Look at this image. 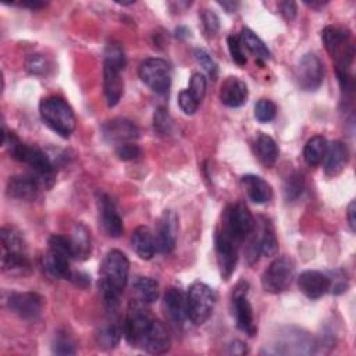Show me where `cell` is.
Instances as JSON below:
<instances>
[{"label":"cell","instance_id":"7c38bea8","mask_svg":"<svg viewBox=\"0 0 356 356\" xmlns=\"http://www.w3.org/2000/svg\"><path fill=\"white\" fill-rule=\"evenodd\" d=\"M7 307L24 320H36L43 309V298L36 292H11L6 299Z\"/></svg>","mask_w":356,"mask_h":356},{"label":"cell","instance_id":"5bb4252c","mask_svg":"<svg viewBox=\"0 0 356 356\" xmlns=\"http://www.w3.org/2000/svg\"><path fill=\"white\" fill-rule=\"evenodd\" d=\"M18 161L28 164L44 186L50 185V181L54 177V164L42 149L38 146L25 145Z\"/></svg>","mask_w":356,"mask_h":356},{"label":"cell","instance_id":"816d5d0a","mask_svg":"<svg viewBox=\"0 0 356 356\" xmlns=\"http://www.w3.org/2000/svg\"><path fill=\"white\" fill-rule=\"evenodd\" d=\"M355 213H356V210H355V200H352V202L349 203V207H348V222H349V227H350L352 231L356 229Z\"/></svg>","mask_w":356,"mask_h":356},{"label":"cell","instance_id":"8d00e7d4","mask_svg":"<svg viewBox=\"0 0 356 356\" xmlns=\"http://www.w3.org/2000/svg\"><path fill=\"white\" fill-rule=\"evenodd\" d=\"M277 114V106L268 99H260L254 106V117L259 122H270Z\"/></svg>","mask_w":356,"mask_h":356},{"label":"cell","instance_id":"4fadbf2b","mask_svg":"<svg viewBox=\"0 0 356 356\" xmlns=\"http://www.w3.org/2000/svg\"><path fill=\"white\" fill-rule=\"evenodd\" d=\"M216 253L221 277L228 280L238 261V242H235L222 228L216 234Z\"/></svg>","mask_w":356,"mask_h":356},{"label":"cell","instance_id":"f907efd6","mask_svg":"<svg viewBox=\"0 0 356 356\" xmlns=\"http://www.w3.org/2000/svg\"><path fill=\"white\" fill-rule=\"evenodd\" d=\"M229 352L234 355H243L248 352V349L242 341H234L229 345Z\"/></svg>","mask_w":356,"mask_h":356},{"label":"cell","instance_id":"8fae6325","mask_svg":"<svg viewBox=\"0 0 356 356\" xmlns=\"http://www.w3.org/2000/svg\"><path fill=\"white\" fill-rule=\"evenodd\" d=\"M324 79V67L314 53L305 54L296 68V81L300 89L312 92L317 90Z\"/></svg>","mask_w":356,"mask_h":356},{"label":"cell","instance_id":"4316f807","mask_svg":"<svg viewBox=\"0 0 356 356\" xmlns=\"http://www.w3.org/2000/svg\"><path fill=\"white\" fill-rule=\"evenodd\" d=\"M131 245H132L134 252L143 260H150L154 256V253L157 252L154 235L145 225L135 228V231L132 232V236H131Z\"/></svg>","mask_w":356,"mask_h":356},{"label":"cell","instance_id":"f546056e","mask_svg":"<svg viewBox=\"0 0 356 356\" xmlns=\"http://www.w3.org/2000/svg\"><path fill=\"white\" fill-rule=\"evenodd\" d=\"M122 324L118 318H113L106 321L96 332V341L103 349H113L118 345L122 337Z\"/></svg>","mask_w":356,"mask_h":356},{"label":"cell","instance_id":"f1b7e54d","mask_svg":"<svg viewBox=\"0 0 356 356\" xmlns=\"http://www.w3.org/2000/svg\"><path fill=\"white\" fill-rule=\"evenodd\" d=\"M1 267L6 274L25 275L31 270L26 250H3Z\"/></svg>","mask_w":356,"mask_h":356},{"label":"cell","instance_id":"d590c367","mask_svg":"<svg viewBox=\"0 0 356 356\" xmlns=\"http://www.w3.org/2000/svg\"><path fill=\"white\" fill-rule=\"evenodd\" d=\"M53 352L56 355H75V342L65 331H58L53 341Z\"/></svg>","mask_w":356,"mask_h":356},{"label":"cell","instance_id":"1f68e13d","mask_svg":"<svg viewBox=\"0 0 356 356\" xmlns=\"http://www.w3.org/2000/svg\"><path fill=\"white\" fill-rule=\"evenodd\" d=\"M241 42L242 44L256 57V60L259 63L266 61L271 57L270 50L267 49V46L264 44V42L249 28H243L241 32Z\"/></svg>","mask_w":356,"mask_h":356},{"label":"cell","instance_id":"60d3db41","mask_svg":"<svg viewBox=\"0 0 356 356\" xmlns=\"http://www.w3.org/2000/svg\"><path fill=\"white\" fill-rule=\"evenodd\" d=\"M25 67L29 74L43 75L49 70V63L42 54H31L25 61Z\"/></svg>","mask_w":356,"mask_h":356},{"label":"cell","instance_id":"7402d4cb","mask_svg":"<svg viewBox=\"0 0 356 356\" xmlns=\"http://www.w3.org/2000/svg\"><path fill=\"white\" fill-rule=\"evenodd\" d=\"M121 67L106 61L103 63V89L108 107L117 106L122 96L124 81L121 78Z\"/></svg>","mask_w":356,"mask_h":356},{"label":"cell","instance_id":"c3c4849f","mask_svg":"<svg viewBox=\"0 0 356 356\" xmlns=\"http://www.w3.org/2000/svg\"><path fill=\"white\" fill-rule=\"evenodd\" d=\"M278 10L282 14V17L288 21H292L296 17V11H298L295 1H280Z\"/></svg>","mask_w":356,"mask_h":356},{"label":"cell","instance_id":"7bdbcfd3","mask_svg":"<svg viewBox=\"0 0 356 356\" xmlns=\"http://www.w3.org/2000/svg\"><path fill=\"white\" fill-rule=\"evenodd\" d=\"M191 95L200 103L206 95V78L200 72H195L191 76L189 81V89Z\"/></svg>","mask_w":356,"mask_h":356},{"label":"cell","instance_id":"836d02e7","mask_svg":"<svg viewBox=\"0 0 356 356\" xmlns=\"http://www.w3.org/2000/svg\"><path fill=\"white\" fill-rule=\"evenodd\" d=\"M132 289L138 300L150 305L159 298V284L149 277H138L134 284Z\"/></svg>","mask_w":356,"mask_h":356},{"label":"cell","instance_id":"f6af8a7d","mask_svg":"<svg viewBox=\"0 0 356 356\" xmlns=\"http://www.w3.org/2000/svg\"><path fill=\"white\" fill-rule=\"evenodd\" d=\"M178 106L179 108L186 114V115H192L197 111V107H199V102L191 95V92L186 89V90H182L179 92L178 95Z\"/></svg>","mask_w":356,"mask_h":356},{"label":"cell","instance_id":"d6986e66","mask_svg":"<svg viewBox=\"0 0 356 356\" xmlns=\"http://www.w3.org/2000/svg\"><path fill=\"white\" fill-rule=\"evenodd\" d=\"M43 186L42 181L35 175L19 174L14 175L7 182V195L18 200H33L36 199L40 188Z\"/></svg>","mask_w":356,"mask_h":356},{"label":"cell","instance_id":"8992f818","mask_svg":"<svg viewBox=\"0 0 356 356\" xmlns=\"http://www.w3.org/2000/svg\"><path fill=\"white\" fill-rule=\"evenodd\" d=\"M153 317L146 307V303L132 299L128 303L125 318L122 323V331L124 337L132 346H140V342L152 324Z\"/></svg>","mask_w":356,"mask_h":356},{"label":"cell","instance_id":"603a6c76","mask_svg":"<svg viewBox=\"0 0 356 356\" xmlns=\"http://www.w3.org/2000/svg\"><path fill=\"white\" fill-rule=\"evenodd\" d=\"M324 172L328 177H335L343 171L349 161V150L341 140H334L327 145L324 156Z\"/></svg>","mask_w":356,"mask_h":356},{"label":"cell","instance_id":"74e56055","mask_svg":"<svg viewBox=\"0 0 356 356\" xmlns=\"http://www.w3.org/2000/svg\"><path fill=\"white\" fill-rule=\"evenodd\" d=\"M193 54H195L197 64L204 70V72L211 79H216L217 74H218V67H217V63L213 60V57L203 49H196Z\"/></svg>","mask_w":356,"mask_h":356},{"label":"cell","instance_id":"3957f363","mask_svg":"<svg viewBox=\"0 0 356 356\" xmlns=\"http://www.w3.org/2000/svg\"><path fill=\"white\" fill-rule=\"evenodd\" d=\"M321 39L327 51L335 60L337 72H348L355 56L350 33L342 28L328 25L323 29Z\"/></svg>","mask_w":356,"mask_h":356},{"label":"cell","instance_id":"f5cc1de1","mask_svg":"<svg viewBox=\"0 0 356 356\" xmlns=\"http://www.w3.org/2000/svg\"><path fill=\"white\" fill-rule=\"evenodd\" d=\"M19 6L22 7H28L31 10H38V8H42L46 6V3L43 1H38V0H28V1H21Z\"/></svg>","mask_w":356,"mask_h":356},{"label":"cell","instance_id":"681fc988","mask_svg":"<svg viewBox=\"0 0 356 356\" xmlns=\"http://www.w3.org/2000/svg\"><path fill=\"white\" fill-rule=\"evenodd\" d=\"M70 280L76 286H81V288H86L90 284V277L88 274H85V273H71Z\"/></svg>","mask_w":356,"mask_h":356},{"label":"cell","instance_id":"44dd1931","mask_svg":"<svg viewBox=\"0 0 356 356\" xmlns=\"http://www.w3.org/2000/svg\"><path fill=\"white\" fill-rule=\"evenodd\" d=\"M298 286L306 298L318 299L330 292V277L321 271L306 270L298 277Z\"/></svg>","mask_w":356,"mask_h":356},{"label":"cell","instance_id":"30bf717a","mask_svg":"<svg viewBox=\"0 0 356 356\" xmlns=\"http://www.w3.org/2000/svg\"><path fill=\"white\" fill-rule=\"evenodd\" d=\"M246 284L241 282L234 295H232V314L235 317V324L236 327L243 331L245 334H248L249 337L256 335L257 332V327L254 324V316H253V309L250 302L248 300L246 296Z\"/></svg>","mask_w":356,"mask_h":356},{"label":"cell","instance_id":"ee69618b","mask_svg":"<svg viewBox=\"0 0 356 356\" xmlns=\"http://www.w3.org/2000/svg\"><path fill=\"white\" fill-rule=\"evenodd\" d=\"M328 277H330V292H332L334 295H339L346 291L348 278L342 270L331 271L328 273Z\"/></svg>","mask_w":356,"mask_h":356},{"label":"cell","instance_id":"484cf974","mask_svg":"<svg viewBox=\"0 0 356 356\" xmlns=\"http://www.w3.org/2000/svg\"><path fill=\"white\" fill-rule=\"evenodd\" d=\"M164 309L174 324L182 325L186 318V296H184L182 291L170 288L164 295Z\"/></svg>","mask_w":356,"mask_h":356},{"label":"cell","instance_id":"ab89813d","mask_svg":"<svg viewBox=\"0 0 356 356\" xmlns=\"http://www.w3.org/2000/svg\"><path fill=\"white\" fill-rule=\"evenodd\" d=\"M104 61L110 63V64H114L117 67H121L124 70V67H125V54H124L122 47L118 43H114V42L108 43L106 46V50H104Z\"/></svg>","mask_w":356,"mask_h":356},{"label":"cell","instance_id":"277c9868","mask_svg":"<svg viewBox=\"0 0 356 356\" xmlns=\"http://www.w3.org/2000/svg\"><path fill=\"white\" fill-rule=\"evenodd\" d=\"M217 295L204 282H193L186 293V318L193 325H202L211 316Z\"/></svg>","mask_w":356,"mask_h":356},{"label":"cell","instance_id":"cb8c5ba5","mask_svg":"<svg viewBox=\"0 0 356 356\" xmlns=\"http://www.w3.org/2000/svg\"><path fill=\"white\" fill-rule=\"evenodd\" d=\"M248 99V86L246 83L236 78V76H228L221 88H220V100L227 107H241L245 104Z\"/></svg>","mask_w":356,"mask_h":356},{"label":"cell","instance_id":"6da1fadb","mask_svg":"<svg viewBox=\"0 0 356 356\" xmlns=\"http://www.w3.org/2000/svg\"><path fill=\"white\" fill-rule=\"evenodd\" d=\"M129 260L127 256L118 250L111 249L103 259L100 267L99 288L104 306L110 312H115L118 300L128 281Z\"/></svg>","mask_w":356,"mask_h":356},{"label":"cell","instance_id":"9c48e42d","mask_svg":"<svg viewBox=\"0 0 356 356\" xmlns=\"http://www.w3.org/2000/svg\"><path fill=\"white\" fill-rule=\"evenodd\" d=\"M221 228L238 243L246 239L254 228V220L248 206L241 202L231 206L225 211V217Z\"/></svg>","mask_w":356,"mask_h":356},{"label":"cell","instance_id":"83f0119b","mask_svg":"<svg viewBox=\"0 0 356 356\" xmlns=\"http://www.w3.org/2000/svg\"><path fill=\"white\" fill-rule=\"evenodd\" d=\"M70 242H71L72 256L75 260H85L90 256V252H92L90 232L82 222H76L74 225L70 236Z\"/></svg>","mask_w":356,"mask_h":356},{"label":"cell","instance_id":"b9f144b4","mask_svg":"<svg viewBox=\"0 0 356 356\" xmlns=\"http://www.w3.org/2000/svg\"><path fill=\"white\" fill-rule=\"evenodd\" d=\"M153 125H154V131L159 135H168L171 132V127H172V121L168 115V113L164 108H159L154 113V118H153Z\"/></svg>","mask_w":356,"mask_h":356},{"label":"cell","instance_id":"7a4b0ae2","mask_svg":"<svg viewBox=\"0 0 356 356\" xmlns=\"http://www.w3.org/2000/svg\"><path fill=\"white\" fill-rule=\"evenodd\" d=\"M39 113L42 121L61 138H68L76 125L71 106L58 96H50L40 102Z\"/></svg>","mask_w":356,"mask_h":356},{"label":"cell","instance_id":"9a60e30c","mask_svg":"<svg viewBox=\"0 0 356 356\" xmlns=\"http://www.w3.org/2000/svg\"><path fill=\"white\" fill-rule=\"evenodd\" d=\"M178 236V217L172 210H165L157 222L156 248L160 253H170L175 248Z\"/></svg>","mask_w":356,"mask_h":356},{"label":"cell","instance_id":"e575fe53","mask_svg":"<svg viewBox=\"0 0 356 356\" xmlns=\"http://www.w3.org/2000/svg\"><path fill=\"white\" fill-rule=\"evenodd\" d=\"M303 177L299 172H292L284 181V196L288 202L298 199L303 192Z\"/></svg>","mask_w":356,"mask_h":356},{"label":"cell","instance_id":"f35d334b","mask_svg":"<svg viewBox=\"0 0 356 356\" xmlns=\"http://www.w3.org/2000/svg\"><path fill=\"white\" fill-rule=\"evenodd\" d=\"M227 44H228V50H229V54H231L232 60H234L238 65L243 67V65L248 63V58H246V56H245L243 44H242V42H241V38L231 35V36H228V39H227Z\"/></svg>","mask_w":356,"mask_h":356},{"label":"cell","instance_id":"d6a6232c","mask_svg":"<svg viewBox=\"0 0 356 356\" xmlns=\"http://www.w3.org/2000/svg\"><path fill=\"white\" fill-rule=\"evenodd\" d=\"M327 145H328L327 139L321 135H316L312 139H309L303 149V159L306 164L310 167L318 165L325 156Z\"/></svg>","mask_w":356,"mask_h":356},{"label":"cell","instance_id":"52a82bcc","mask_svg":"<svg viewBox=\"0 0 356 356\" xmlns=\"http://www.w3.org/2000/svg\"><path fill=\"white\" fill-rule=\"evenodd\" d=\"M295 278V263L286 257H277L270 263L261 275V285L266 292L281 293L289 288Z\"/></svg>","mask_w":356,"mask_h":356},{"label":"cell","instance_id":"bcb514c9","mask_svg":"<svg viewBox=\"0 0 356 356\" xmlns=\"http://www.w3.org/2000/svg\"><path fill=\"white\" fill-rule=\"evenodd\" d=\"M115 153L118 159L128 161V160L136 159L140 154V149L134 142H129V143H122L120 146H115Z\"/></svg>","mask_w":356,"mask_h":356},{"label":"cell","instance_id":"7dc6e473","mask_svg":"<svg viewBox=\"0 0 356 356\" xmlns=\"http://www.w3.org/2000/svg\"><path fill=\"white\" fill-rule=\"evenodd\" d=\"M200 19H202V24H203V28L204 31L209 33V35H214L217 31H218V17L210 11V10H203L202 14H200Z\"/></svg>","mask_w":356,"mask_h":356},{"label":"cell","instance_id":"2e32d148","mask_svg":"<svg viewBox=\"0 0 356 356\" xmlns=\"http://www.w3.org/2000/svg\"><path fill=\"white\" fill-rule=\"evenodd\" d=\"M102 135L106 142L120 146L134 142L139 136L138 127L127 118H113L103 124Z\"/></svg>","mask_w":356,"mask_h":356},{"label":"cell","instance_id":"4dcf8cb0","mask_svg":"<svg viewBox=\"0 0 356 356\" xmlns=\"http://www.w3.org/2000/svg\"><path fill=\"white\" fill-rule=\"evenodd\" d=\"M254 150H256V154H257L259 160L267 167L275 164V161L278 159V154H280V150H278V146H277L275 140L271 136L266 135V134H260L256 138Z\"/></svg>","mask_w":356,"mask_h":356},{"label":"cell","instance_id":"ba28073f","mask_svg":"<svg viewBox=\"0 0 356 356\" xmlns=\"http://www.w3.org/2000/svg\"><path fill=\"white\" fill-rule=\"evenodd\" d=\"M139 78L156 93H165L171 85V68L170 64L157 57L146 58L139 65Z\"/></svg>","mask_w":356,"mask_h":356},{"label":"cell","instance_id":"e0dca14e","mask_svg":"<svg viewBox=\"0 0 356 356\" xmlns=\"http://www.w3.org/2000/svg\"><path fill=\"white\" fill-rule=\"evenodd\" d=\"M97 207L104 232L111 238H118L124 232L122 220L117 211L114 200L104 192H97Z\"/></svg>","mask_w":356,"mask_h":356},{"label":"cell","instance_id":"d4e9b609","mask_svg":"<svg viewBox=\"0 0 356 356\" xmlns=\"http://www.w3.org/2000/svg\"><path fill=\"white\" fill-rule=\"evenodd\" d=\"M241 184L245 188L248 197L257 204L267 203L273 197V189L270 184L259 175H253V174L243 175L241 178Z\"/></svg>","mask_w":356,"mask_h":356},{"label":"cell","instance_id":"ffe728a7","mask_svg":"<svg viewBox=\"0 0 356 356\" xmlns=\"http://www.w3.org/2000/svg\"><path fill=\"white\" fill-rule=\"evenodd\" d=\"M140 346L147 350L149 353H154V355H161L170 350L171 348V337L168 334L167 327L164 325L163 321L153 318L152 324L149 325Z\"/></svg>","mask_w":356,"mask_h":356},{"label":"cell","instance_id":"db71d44e","mask_svg":"<svg viewBox=\"0 0 356 356\" xmlns=\"http://www.w3.org/2000/svg\"><path fill=\"white\" fill-rule=\"evenodd\" d=\"M218 4L224 8H227V11H229V13L235 11L239 7V3H236V1L235 3L234 1H218Z\"/></svg>","mask_w":356,"mask_h":356},{"label":"cell","instance_id":"ac0fdd59","mask_svg":"<svg viewBox=\"0 0 356 356\" xmlns=\"http://www.w3.org/2000/svg\"><path fill=\"white\" fill-rule=\"evenodd\" d=\"M273 349L267 350L268 353H278V355H307L313 352V338H310L307 334L296 331V332H288L281 339L275 342V345H271Z\"/></svg>","mask_w":356,"mask_h":356},{"label":"cell","instance_id":"5b68a950","mask_svg":"<svg viewBox=\"0 0 356 356\" xmlns=\"http://www.w3.org/2000/svg\"><path fill=\"white\" fill-rule=\"evenodd\" d=\"M74 259L70 238L63 235H53L49 239V250L44 256L46 271L60 280H70V261Z\"/></svg>","mask_w":356,"mask_h":356}]
</instances>
